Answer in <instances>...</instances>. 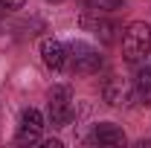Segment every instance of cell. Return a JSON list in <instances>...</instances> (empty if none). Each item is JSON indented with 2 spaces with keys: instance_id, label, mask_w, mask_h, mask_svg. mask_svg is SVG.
Returning <instances> with one entry per match:
<instances>
[{
  "instance_id": "1",
  "label": "cell",
  "mask_w": 151,
  "mask_h": 148,
  "mask_svg": "<svg viewBox=\"0 0 151 148\" xmlns=\"http://www.w3.org/2000/svg\"><path fill=\"white\" fill-rule=\"evenodd\" d=\"M151 50V26L145 20H134L125 26V32H122V55L128 64H139V61H145Z\"/></svg>"
},
{
  "instance_id": "2",
  "label": "cell",
  "mask_w": 151,
  "mask_h": 148,
  "mask_svg": "<svg viewBox=\"0 0 151 148\" xmlns=\"http://www.w3.org/2000/svg\"><path fill=\"white\" fill-rule=\"evenodd\" d=\"M67 64L73 67L78 75H93L102 70V52L96 50V47H90L87 41H73L70 47H67Z\"/></svg>"
},
{
  "instance_id": "3",
  "label": "cell",
  "mask_w": 151,
  "mask_h": 148,
  "mask_svg": "<svg viewBox=\"0 0 151 148\" xmlns=\"http://www.w3.org/2000/svg\"><path fill=\"white\" fill-rule=\"evenodd\" d=\"M47 113H50V125L52 128H61L70 122L73 116V90L67 84H55L50 96H47Z\"/></svg>"
},
{
  "instance_id": "4",
  "label": "cell",
  "mask_w": 151,
  "mask_h": 148,
  "mask_svg": "<svg viewBox=\"0 0 151 148\" xmlns=\"http://www.w3.org/2000/svg\"><path fill=\"white\" fill-rule=\"evenodd\" d=\"M41 131H44V116H41V111H35V108H26V111L20 113V125H18V142H38L41 139Z\"/></svg>"
},
{
  "instance_id": "5",
  "label": "cell",
  "mask_w": 151,
  "mask_h": 148,
  "mask_svg": "<svg viewBox=\"0 0 151 148\" xmlns=\"http://www.w3.org/2000/svg\"><path fill=\"white\" fill-rule=\"evenodd\" d=\"M41 58L50 70H64L67 67V47L58 41V38H44L41 41Z\"/></svg>"
},
{
  "instance_id": "6",
  "label": "cell",
  "mask_w": 151,
  "mask_h": 148,
  "mask_svg": "<svg viewBox=\"0 0 151 148\" xmlns=\"http://www.w3.org/2000/svg\"><path fill=\"white\" fill-rule=\"evenodd\" d=\"M90 142H96V145H125V131L116 122H102L93 128Z\"/></svg>"
},
{
  "instance_id": "7",
  "label": "cell",
  "mask_w": 151,
  "mask_h": 148,
  "mask_svg": "<svg viewBox=\"0 0 151 148\" xmlns=\"http://www.w3.org/2000/svg\"><path fill=\"white\" fill-rule=\"evenodd\" d=\"M81 26H84L87 32L99 35L105 44H111V41H113V32H116V23L108 20V18H102L99 12H96V15H81Z\"/></svg>"
},
{
  "instance_id": "8",
  "label": "cell",
  "mask_w": 151,
  "mask_h": 148,
  "mask_svg": "<svg viewBox=\"0 0 151 148\" xmlns=\"http://www.w3.org/2000/svg\"><path fill=\"white\" fill-rule=\"evenodd\" d=\"M105 102L113 105V108H122V105H128L131 102V87L122 81V78H108L105 81Z\"/></svg>"
},
{
  "instance_id": "9",
  "label": "cell",
  "mask_w": 151,
  "mask_h": 148,
  "mask_svg": "<svg viewBox=\"0 0 151 148\" xmlns=\"http://www.w3.org/2000/svg\"><path fill=\"white\" fill-rule=\"evenodd\" d=\"M125 0H84V6L90 9V12H113V9H119Z\"/></svg>"
},
{
  "instance_id": "10",
  "label": "cell",
  "mask_w": 151,
  "mask_h": 148,
  "mask_svg": "<svg viewBox=\"0 0 151 148\" xmlns=\"http://www.w3.org/2000/svg\"><path fill=\"white\" fill-rule=\"evenodd\" d=\"M23 3H26V0H0L3 12H18V9H23Z\"/></svg>"
},
{
  "instance_id": "11",
  "label": "cell",
  "mask_w": 151,
  "mask_h": 148,
  "mask_svg": "<svg viewBox=\"0 0 151 148\" xmlns=\"http://www.w3.org/2000/svg\"><path fill=\"white\" fill-rule=\"evenodd\" d=\"M44 145H47V148H61V142H58V139H47Z\"/></svg>"
},
{
  "instance_id": "12",
  "label": "cell",
  "mask_w": 151,
  "mask_h": 148,
  "mask_svg": "<svg viewBox=\"0 0 151 148\" xmlns=\"http://www.w3.org/2000/svg\"><path fill=\"white\" fill-rule=\"evenodd\" d=\"M50 3H61V0H50Z\"/></svg>"
},
{
  "instance_id": "13",
  "label": "cell",
  "mask_w": 151,
  "mask_h": 148,
  "mask_svg": "<svg viewBox=\"0 0 151 148\" xmlns=\"http://www.w3.org/2000/svg\"><path fill=\"white\" fill-rule=\"evenodd\" d=\"M0 12H3V6H0Z\"/></svg>"
}]
</instances>
